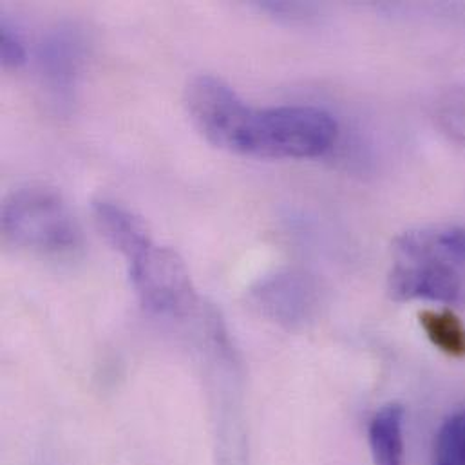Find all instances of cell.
I'll return each mask as SVG.
<instances>
[{"label":"cell","instance_id":"cell-1","mask_svg":"<svg viewBox=\"0 0 465 465\" xmlns=\"http://www.w3.org/2000/svg\"><path fill=\"white\" fill-rule=\"evenodd\" d=\"M94 218L109 244L125 257L131 282L147 312L163 317L191 313L196 292L178 252L156 244L142 220L116 203H94Z\"/></svg>","mask_w":465,"mask_h":465},{"label":"cell","instance_id":"cell-2","mask_svg":"<svg viewBox=\"0 0 465 465\" xmlns=\"http://www.w3.org/2000/svg\"><path fill=\"white\" fill-rule=\"evenodd\" d=\"M388 292L401 302L465 304V227L430 225L399 235Z\"/></svg>","mask_w":465,"mask_h":465},{"label":"cell","instance_id":"cell-3","mask_svg":"<svg viewBox=\"0 0 465 465\" xmlns=\"http://www.w3.org/2000/svg\"><path fill=\"white\" fill-rule=\"evenodd\" d=\"M337 134L339 127L333 116L317 107L252 109L237 154L275 160L317 158L331 151Z\"/></svg>","mask_w":465,"mask_h":465},{"label":"cell","instance_id":"cell-4","mask_svg":"<svg viewBox=\"0 0 465 465\" xmlns=\"http://www.w3.org/2000/svg\"><path fill=\"white\" fill-rule=\"evenodd\" d=\"M2 232L16 246L47 253L78 244L76 222L62 196L47 187H22L2 205Z\"/></svg>","mask_w":465,"mask_h":465},{"label":"cell","instance_id":"cell-5","mask_svg":"<svg viewBox=\"0 0 465 465\" xmlns=\"http://www.w3.org/2000/svg\"><path fill=\"white\" fill-rule=\"evenodd\" d=\"M187 111L198 131L216 147L237 153L252 107L223 80L196 76L185 93Z\"/></svg>","mask_w":465,"mask_h":465},{"label":"cell","instance_id":"cell-6","mask_svg":"<svg viewBox=\"0 0 465 465\" xmlns=\"http://www.w3.org/2000/svg\"><path fill=\"white\" fill-rule=\"evenodd\" d=\"M250 295L264 317L286 328L302 326L317 308L313 284L306 275L295 272H282L259 281Z\"/></svg>","mask_w":465,"mask_h":465},{"label":"cell","instance_id":"cell-7","mask_svg":"<svg viewBox=\"0 0 465 465\" xmlns=\"http://www.w3.org/2000/svg\"><path fill=\"white\" fill-rule=\"evenodd\" d=\"M40 73L49 89L65 98L71 94L85 58V42L80 31L60 27L49 33L40 45Z\"/></svg>","mask_w":465,"mask_h":465},{"label":"cell","instance_id":"cell-8","mask_svg":"<svg viewBox=\"0 0 465 465\" xmlns=\"http://www.w3.org/2000/svg\"><path fill=\"white\" fill-rule=\"evenodd\" d=\"M404 417L401 404H388L370 420L368 442L373 465H404Z\"/></svg>","mask_w":465,"mask_h":465},{"label":"cell","instance_id":"cell-9","mask_svg":"<svg viewBox=\"0 0 465 465\" xmlns=\"http://www.w3.org/2000/svg\"><path fill=\"white\" fill-rule=\"evenodd\" d=\"M426 337L442 353L462 359L465 357V326L451 310H424L419 315Z\"/></svg>","mask_w":465,"mask_h":465},{"label":"cell","instance_id":"cell-10","mask_svg":"<svg viewBox=\"0 0 465 465\" xmlns=\"http://www.w3.org/2000/svg\"><path fill=\"white\" fill-rule=\"evenodd\" d=\"M435 120L450 138L465 145V85L451 87L437 98Z\"/></svg>","mask_w":465,"mask_h":465},{"label":"cell","instance_id":"cell-11","mask_svg":"<svg viewBox=\"0 0 465 465\" xmlns=\"http://www.w3.org/2000/svg\"><path fill=\"white\" fill-rule=\"evenodd\" d=\"M433 465H465V411L442 424L437 435Z\"/></svg>","mask_w":465,"mask_h":465},{"label":"cell","instance_id":"cell-12","mask_svg":"<svg viewBox=\"0 0 465 465\" xmlns=\"http://www.w3.org/2000/svg\"><path fill=\"white\" fill-rule=\"evenodd\" d=\"M0 58L5 67H20L25 62V45L7 22L0 27Z\"/></svg>","mask_w":465,"mask_h":465}]
</instances>
